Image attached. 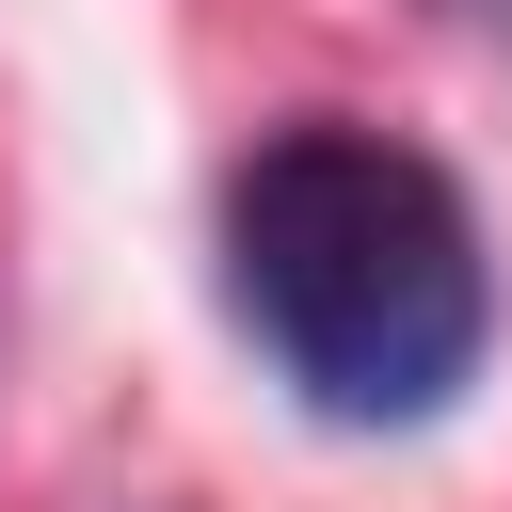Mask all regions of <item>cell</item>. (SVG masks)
Instances as JSON below:
<instances>
[{"label":"cell","instance_id":"2","mask_svg":"<svg viewBox=\"0 0 512 512\" xmlns=\"http://www.w3.org/2000/svg\"><path fill=\"white\" fill-rule=\"evenodd\" d=\"M448 16H464V32H496V48H512V0H448Z\"/></svg>","mask_w":512,"mask_h":512},{"label":"cell","instance_id":"1","mask_svg":"<svg viewBox=\"0 0 512 512\" xmlns=\"http://www.w3.org/2000/svg\"><path fill=\"white\" fill-rule=\"evenodd\" d=\"M224 320L272 352V384L336 432H432L480 384L496 336V256L448 160L288 112L224 176Z\"/></svg>","mask_w":512,"mask_h":512}]
</instances>
